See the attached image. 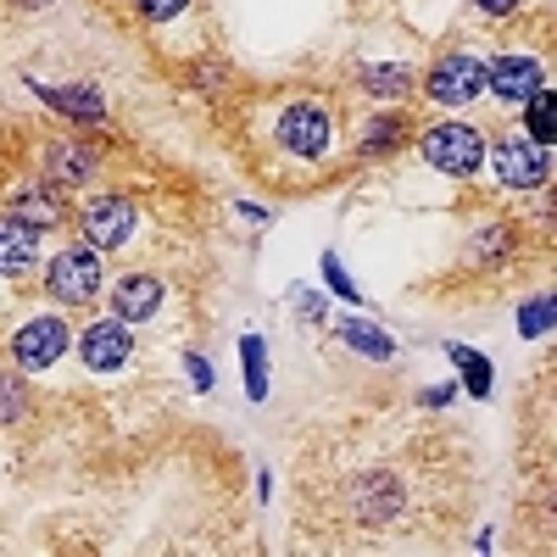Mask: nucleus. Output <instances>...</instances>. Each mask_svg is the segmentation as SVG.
Wrapping results in <instances>:
<instances>
[{
	"mask_svg": "<svg viewBox=\"0 0 557 557\" xmlns=\"http://www.w3.org/2000/svg\"><path fill=\"white\" fill-rule=\"evenodd\" d=\"M469 507L462 441L424 418L368 412L296 451V530L323 552H396L441 541Z\"/></svg>",
	"mask_w": 557,
	"mask_h": 557,
	"instance_id": "1",
	"label": "nucleus"
},
{
	"mask_svg": "<svg viewBox=\"0 0 557 557\" xmlns=\"http://www.w3.org/2000/svg\"><path fill=\"white\" fill-rule=\"evenodd\" d=\"M330 134H335V123H330V107L323 101H290L273 117V146L296 162H318L330 151Z\"/></svg>",
	"mask_w": 557,
	"mask_h": 557,
	"instance_id": "2",
	"label": "nucleus"
},
{
	"mask_svg": "<svg viewBox=\"0 0 557 557\" xmlns=\"http://www.w3.org/2000/svg\"><path fill=\"white\" fill-rule=\"evenodd\" d=\"M418 151H424L430 168H441L446 178H469L485 162V134L469 123H435L418 134Z\"/></svg>",
	"mask_w": 557,
	"mask_h": 557,
	"instance_id": "3",
	"label": "nucleus"
},
{
	"mask_svg": "<svg viewBox=\"0 0 557 557\" xmlns=\"http://www.w3.org/2000/svg\"><path fill=\"white\" fill-rule=\"evenodd\" d=\"M45 290H51L57 301L67 307H84L101 296V251L96 246H67L51 257V268H45Z\"/></svg>",
	"mask_w": 557,
	"mask_h": 557,
	"instance_id": "4",
	"label": "nucleus"
},
{
	"mask_svg": "<svg viewBox=\"0 0 557 557\" xmlns=\"http://www.w3.org/2000/svg\"><path fill=\"white\" fill-rule=\"evenodd\" d=\"M485 78H491V62L451 51L446 62H435V67H430L424 96H430V101H441V107H462V101H474L480 89H485Z\"/></svg>",
	"mask_w": 557,
	"mask_h": 557,
	"instance_id": "5",
	"label": "nucleus"
},
{
	"mask_svg": "<svg viewBox=\"0 0 557 557\" xmlns=\"http://www.w3.org/2000/svg\"><path fill=\"white\" fill-rule=\"evenodd\" d=\"M78 228H84V246L117 251V246L134 240L139 212H134V201H123V196H101V201H89V207L78 212Z\"/></svg>",
	"mask_w": 557,
	"mask_h": 557,
	"instance_id": "6",
	"label": "nucleus"
},
{
	"mask_svg": "<svg viewBox=\"0 0 557 557\" xmlns=\"http://www.w3.org/2000/svg\"><path fill=\"white\" fill-rule=\"evenodd\" d=\"M491 173H496V184H507V190H541V184L552 178V157H546V146H535V139H502V146L491 151Z\"/></svg>",
	"mask_w": 557,
	"mask_h": 557,
	"instance_id": "7",
	"label": "nucleus"
},
{
	"mask_svg": "<svg viewBox=\"0 0 557 557\" xmlns=\"http://www.w3.org/2000/svg\"><path fill=\"white\" fill-rule=\"evenodd\" d=\"M62 351H67V323H62L57 312H51V318H28L23 330L12 335L17 368H51Z\"/></svg>",
	"mask_w": 557,
	"mask_h": 557,
	"instance_id": "8",
	"label": "nucleus"
},
{
	"mask_svg": "<svg viewBox=\"0 0 557 557\" xmlns=\"http://www.w3.org/2000/svg\"><path fill=\"white\" fill-rule=\"evenodd\" d=\"M78 357H84V368H96V374H112V368H123V362L134 357V346H128V330H123L117 318L89 323V330L78 335Z\"/></svg>",
	"mask_w": 557,
	"mask_h": 557,
	"instance_id": "9",
	"label": "nucleus"
},
{
	"mask_svg": "<svg viewBox=\"0 0 557 557\" xmlns=\"http://www.w3.org/2000/svg\"><path fill=\"white\" fill-rule=\"evenodd\" d=\"M45 178H51L57 190L89 184L96 178V151H89L84 139H51V146H45Z\"/></svg>",
	"mask_w": 557,
	"mask_h": 557,
	"instance_id": "10",
	"label": "nucleus"
},
{
	"mask_svg": "<svg viewBox=\"0 0 557 557\" xmlns=\"http://www.w3.org/2000/svg\"><path fill=\"white\" fill-rule=\"evenodd\" d=\"M39 262V228L17 212H0V273L23 278Z\"/></svg>",
	"mask_w": 557,
	"mask_h": 557,
	"instance_id": "11",
	"label": "nucleus"
},
{
	"mask_svg": "<svg viewBox=\"0 0 557 557\" xmlns=\"http://www.w3.org/2000/svg\"><path fill=\"white\" fill-rule=\"evenodd\" d=\"M157 312H162V278H151V273H128L112 290V318L117 323H146Z\"/></svg>",
	"mask_w": 557,
	"mask_h": 557,
	"instance_id": "12",
	"label": "nucleus"
},
{
	"mask_svg": "<svg viewBox=\"0 0 557 557\" xmlns=\"http://www.w3.org/2000/svg\"><path fill=\"white\" fill-rule=\"evenodd\" d=\"M541 84H546V73H541L535 57H496L491 78H485V89H496L502 101H530Z\"/></svg>",
	"mask_w": 557,
	"mask_h": 557,
	"instance_id": "13",
	"label": "nucleus"
},
{
	"mask_svg": "<svg viewBox=\"0 0 557 557\" xmlns=\"http://www.w3.org/2000/svg\"><path fill=\"white\" fill-rule=\"evenodd\" d=\"M12 212L28 218L34 228H39V223H45V228H57L62 201H57V190H45V178H34V184H17V190H12Z\"/></svg>",
	"mask_w": 557,
	"mask_h": 557,
	"instance_id": "14",
	"label": "nucleus"
},
{
	"mask_svg": "<svg viewBox=\"0 0 557 557\" xmlns=\"http://www.w3.org/2000/svg\"><path fill=\"white\" fill-rule=\"evenodd\" d=\"M39 101H45V107H57V112H67V117H84V123H101V117H107L101 96H96V89H84V84H57V89H39Z\"/></svg>",
	"mask_w": 557,
	"mask_h": 557,
	"instance_id": "15",
	"label": "nucleus"
},
{
	"mask_svg": "<svg viewBox=\"0 0 557 557\" xmlns=\"http://www.w3.org/2000/svg\"><path fill=\"white\" fill-rule=\"evenodd\" d=\"M357 78L368 84V96H380V101H401L407 89H412V73L407 67H357Z\"/></svg>",
	"mask_w": 557,
	"mask_h": 557,
	"instance_id": "16",
	"label": "nucleus"
},
{
	"mask_svg": "<svg viewBox=\"0 0 557 557\" xmlns=\"http://www.w3.org/2000/svg\"><path fill=\"white\" fill-rule=\"evenodd\" d=\"M407 139V123L401 117H374L368 123V134L357 139V157H380V151H396Z\"/></svg>",
	"mask_w": 557,
	"mask_h": 557,
	"instance_id": "17",
	"label": "nucleus"
},
{
	"mask_svg": "<svg viewBox=\"0 0 557 557\" xmlns=\"http://www.w3.org/2000/svg\"><path fill=\"white\" fill-rule=\"evenodd\" d=\"M28 385H23V374L17 368H0V424H17V418L28 412Z\"/></svg>",
	"mask_w": 557,
	"mask_h": 557,
	"instance_id": "18",
	"label": "nucleus"
},
{
	"mask_svg": "<svg viewBox=\"0 0 557 557\" xmlns=\"http://www.w3.org/2000/svg\"><path fill=\"white\" fill-rule=\"evenodd\" d=\"M552 117H557V101H552V89L541 84L535 96L524 101V128L535 134V146H552Z\"/></svg>",
	"mask_w": 557,
	"mask_h": 557,
	"instance_id": "19",
	"label": "nucleus"
},
{
	"mask_svg": "<svg viewBox=\"0 0 557 557\" xmlns=\"http://www.w3.org/2000/svg\"><path fill=\"white\" fill-rule=\"evenodd\" d=\"M341 341L346 346H357V351H368V357H391L396 346H391V335H380V330H368V323H346V330H341Z\"/></svg>",
	"mask_w": 557,
	"mask_h": 557,
	"instance_id": "20",
	"label": "nucleus"
},
{
	"mask_svg": "<svg viewBox=\"0 0 557 557\" xmlns=\"http://www.w3.org/2000/svg\"><path fill=\"white\" fill-rule=\"evenodd\" d=\"M451 362L462 368V374H469V391H474V396H485V391H491V368L480 362V351H469V346H451Z\"/></svg>",
	"mask_w": 557,
	"mask_h": 557,
	"instance_id": "21",
	"label": "nucleus"
},
{
	"mask_svg": "<svg viewBox=\"0 0 557 557\" xmlns=\"http://www.w3.org/2000/svg\"><path fill=\"white\" fill-rule=\"evenodd\" d=\"M240 357H246V385H251V396L262 401V396H268V374H262V341H257V335H246V341H240Z\"/></svg>",
	"mask_w": 557,
	"mask_h": 557,
	"instance_id": "22",
	"label": "nucleus"
},
{
	"mask_svg": "<svg viewBox=\"0 0 557 557\" xmlns=\"http://www.w3.org/2000/svg\"><path fill=\"white\" fill-rule=\"evenodd\" d=\"M519 330H524V335H546V330H552V296H541V301H530V307H524Z\"/></svg>",
	"mask_w": 557,
	"mask_h": 557,
	"instance_id": "23",
	"label": "nucleus"
},
{
	"mask_svg": "<svg viewBox=\"0 0 557 557\" xmlns=\"http://www.w3.org/2000/svg\"><path fill=\"white\" fill-rule=\"evenodd\" d=\"M190 0H134V12L146 17V23H168V17H178Z\"/></svg>",
	"mask_w": 557,
	"mask_h": 557,
	"instance_id": "24",
	"label": "nucleus"
},
{
	"mask_svg": "<svg viewBox=\"0 0 557 557\" xmlns=\"http://www.w3.org/2000/svg\"><path fill=\"white\" fill-rule=\"evenodd\" d=\"M323 273H330V285L346 296V301H357V285H351V278H346V268L335 262V257H323Z\"/></svg>",
	"mask_w": 557,
	"mask_h": 557,
	"instance_id": "25",
	"label": "nucleus"
},
{
	"mask_svg": "<svg viewBox=\"0 0 557 557\" xmlns=\"http://www.w3.org/2000/svg\"><path fill=\"white\" fill-rule=\"evenodd\" d=\"M190 385H196V391H212V368H207L201 357H190Z\"/></svg>",
	"mask_w": 557,
	"mask_h": 557,
	"instance_id": "26",
	"label": "nucleus"
},
{
	"mask_svg": "<svg viewBox=\"0 0 557 557\" xmlns=\"http://www.w3.org/2000/svg\"><path fill=\"white\" fill-rule=\"evenodd\" d=\"M474 7H480L485 17H507V12H513V7H519V0H474Z\"/></svg>",
	"mask_w": 557,
	"mask_h": 557,
	"instance_id": "27",
	"label": "nucleus"
},
{
	"mask_svg": "<svg viewBox=\"0 0 557 557\" xmlns=\"http://www.w3.org/2000/svg\"><path fill=\"white\" fill-rule=\"evenodd\" d=\"M17 12H39V7H51V0H12Z\"/></svg>",
	"mask_w": 557,
	"mask_h": 557,
	"instance_id": "28",
	"label": "nucleus"
}]
</instances>
